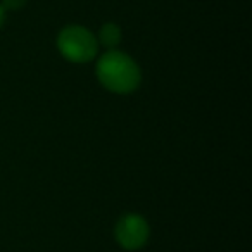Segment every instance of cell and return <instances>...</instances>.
Returning a JSON list of instances; mask_svg holds the SVG:
<instances>
[{
	"label": "cell",
	"mask_w": 252,
	"mask_h": 252,
	"mask_svg": "<svg viewBox=\"0 0 252 252\" xmlns=\"http://www.w3.org/2000/svg\"><path fill=\"white\" fill-rule=\"evenodd\" d=\"M26 2H28V0H2L0 5H2L5 11H18V9L25 7Z\"/></svg>",
	"instance_id": "obj_5"
},
{
	"label": "cell",
	"mask_w": 252,
	"mask_h": 252,
	"mask_svg": "<svg viewBox=\"0 0 252 252\" xmlns=\"http://www.w3.org/2000/svg\"><path fill=\"white\" fill-rule=\"evenodd\" d=\"M57 49L71 63H88L98 52V40L90 30L71 25L61 30L57 36Z\"/></svg>",
	"instance_id": "obj_2"
},
{
	"label": "cell",
	"mask_w": 252,
	"mask_h": 252,
	"mask_svg": "<svg viewBox=\"0 0 252 252\" xmlns=\"http://www.w3.org/2000/svg\"><path fill=\"white\" fill-rule=\"evenodd\" d=\"M151 235V228L145 218L140 214H125L119 218L114 228V237L118 244L126 251H137L144 247Z\"/></svg>",
	"instance_id": "obj_3"
},
{
	"label": "cell",
	"mask_w": 252,
	"mask_h": 252,
	"mask_svg": "<svg viewBox=\"0 0 252 252\" xmlns=\"http://www.w3.org/2000/svg\"><path fill=\"white\" fill-rule=\"evenodd\" d=\"M98 40H100L102 45L107 47V49H114V47L121 42V30H119V26L114 25V23H105L100 28Z\"/></svg>",
	"instance_id": "obj_4"
},
{
	"label": "cell",
	"mask_w": 252,
	"mask_h": 252,
	"mask_svg": "<svg viewBox=\"0 0 252 252\" xmlns=\"http://www.w3.org/2000/svg\"><path fill=\"white\" fill-rule=\"evenodd\" d=\"M97 78L107 90L114 94H131L142 80L138 64L119 50H109L97 63Z\"/></svg>",
	"instance_id": "obj_1"
},
{
	"label": "cell",
	"mask_w": 252,
	"mask_h": 252,
	"mask_svg": "<svg viewBox=\"0 0 252 252\" xmlns=\"http://www.w3.org/2000/svg\"><path fill=\"white\" fill-rule=\"evenodd\" d=\"M4 23H5V9L0 5V28L4 26Z\"/></svg>",
	"instance_id": "obj_6"
}]
</instances>
